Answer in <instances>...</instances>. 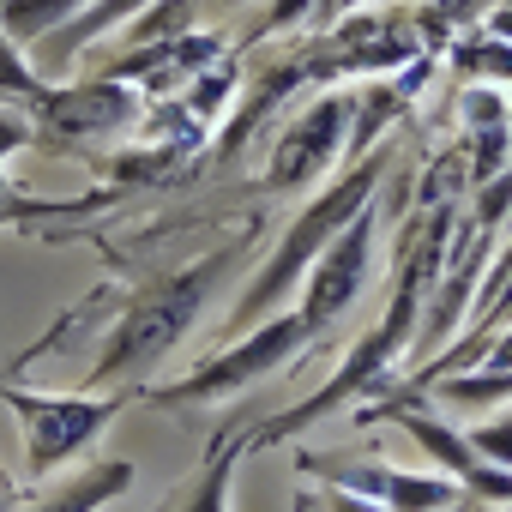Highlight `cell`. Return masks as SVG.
<instances>
[{
    "instance_id": "1",
    "label": "cell",
    "mask_w": 512,
    "mask_h": 512,
    "mask_svg": "<svg viewBox=\"0 0 512 512\" xmlns=\"http://www.w3.org/2000/svg\"><path fill=\"white\" fill-rule=\"evenodd\" d=\"M380 169H386V151H368L350 175H338L326 193H314V205L290 223V235L278 241V253L266 260V272L253 278V284H247V296L235 302V332H241V326H253L260 314H272V308H284V296L308 278V266L326 253V241H332V235H338V229H344L368 199H374Z\"/></svg>"
},
{
    "instance_id": "2",
    "label": "cell",
    "mask_w": 512,
    "mask_h": 512,
    "mask_svg": "<svg viewBox=\"0 0 512 512\" xmlns=\"http://www.w3.org/2000/svg\"><path fill=\"white\" fill-rule=\"evenodd\" d=\"M223 266H235V247H217L211 260H199V266H187V272L151 284V290L121 314L109 350H103L97 368H91V386H109V380H121V374H145L157 356H169V350L187 338V326L199 320V308H205L211 284L223 278Z\"/></svg>"
},
{
    "instance_id": "3",
    "label": "cell",
    "mask_w": 512,
    "mask_h": 512,
    "mask_svg": "<svg viewBox=\"0 0 512 512\" xmlns=\"http://www.w3.org/2000/svg\"><path fill=\"white\" fill-rule=\"evenodd\" d=\"M308 338H314V332H308L302 314H278V320H266L260 332H247L235 350H223L217 362H205L199 374H187V380H175V386H163V392H151V398H157V404H199V398L241 392V386H253V380H266L272 368H284Z\"/></svg>"
},
{
    "instance_id": "4",
    "label": "cell",
    "mask_w": 512,
    "mask_h": 512,
    "mask_svg": "<svg viewBox=\"0 0 512 512\" xmlns=\"http://www.w3.org/2000/svg\"><path fill=\"white\" fill-rule=\"evenodd\" d=\"M0 398H7L19 410V422H25V458H31V470L67 464L121 410V398H61V392H19V386H7Z\"/></svg>"
},
{
    "instance_id": "5",
    "label": "cell",
    "mask_w": 512,
    "mask_h": 512,
    "mask_svg": "<svg viewBox=\"0 0 512 512\" xmlns=\"http://www.w3.org/2000/svg\"><path fill=\"white\" fill-rule=\"evenodd\" d=\"M374 223H380V211H374V199L326 241V253L308 266V290H302V320H308V332H326L350 302H356V290H362V278H368V253H374Z\"/></svg>"
},
{
    "instance_id": "6",
    "label": "cell",
    "mask_w": 512,
    "mask_h": 512,
    "mask_svg": "<svg viewBox=\"0 0 512 512\" xmlns=\"http://www.w3.org/2000/svg\"><path fill=\"white\" fill-rule=\"evenodd\" d=\"M380 416H386V422H398V428H404V434H410V440H416V446H422V452H428V458L458 482V488H464V494H476L482 506H488V500H512V470L482 464V452H476L458 428H446L440 416L416 410L410 398H380V404H368V416H362V422H380Z\"/></svg>"
},
{
    "instance_id": "7",
    "label": "cell",
    "mask_w": 512,
    "mask_h": 512,
    "mask_svg": "<svg viewBox=\"0 0 512 512\" xmlns=\"http://www.w3.org/2000/svg\"><path fill=\"white\" fill-rule=\"evenodd\" d=\"M350 115H356L350 97H320L296 127H284V139H278V151H272V169H266V187H302V181H314L320 169H332Z\"/></svg>"
},
{
    "instance_id": "8",
    "label": "cell",
    "mask_w": 512,
    "mask_h": 512,
    "mask_svg": "<svg viewBox=\"0 0 512 512\" xmlns=\"http://www.w3.org/2000/svg\"><path fill=\"white\" fill-rule=\"evenodd\" d=\"M308 470L332 476L338 488H350L386 512H446L464 500V488L452 476H410V470H386V464H326V458H308Z\"/></svg>"
},
{
    "instance_id": "9",
    "label": "cell",
    "mask_w": 512,
    "mask_h": 512,
    "mask_svg": "<svg viewBox=\"0 0 512 512\" xmlns=\"http://www.w3.org/2000/svg\"><path fill=\"white\" fill-rule=\"evenodd\" d=\"M37 115H49L67 133H109V127H127L139 115V103L121 79H85L73 91H49V97L37 91Z\"/></svg>"
},
{
    "instance_id": "10",
    "label": "cell",
    "mask_w": 512,
    "mask_h": 512,
    "mask_svg": "<svg viewBox=\"0 0 512 512\" xmlns=\"http://www.w3.org/2000/svg\"><path fill=\"white\" fill-rule=\"evenodd\" d=\"M145 7H157V0H91L79 19H67L61 31L43 37V67H67L85 43H97L109 25H121V19H133V13H145Z\"/></svg>"
},
{
    "instance_id": "11",
    "label": "cell",
    "mask_w": 512,
    "mask_h": 512,
    "mask_svg": "<svg viewBox=\"0 0 512 512\" xmlns=\"http://www.w3.org/2000/svg\"><path fill=\"white\" fill-rule=\"evenodd\" d=\"M133 482V464H121V458H109V464H91L85 476H73L67 488H55L49 500H37L31 512H97L109 494H121Z\"/></svg>"
},
{
    "instance_id": "12",
    "label": "cell",
    "mask_w": 512,
    "mask_h": 512,
    "mask_svg": "<svg viewBox=\"0 0 512 512\" xmlns=\"http://www.w3.org/2000/svg\"><path fill=\"white\" fill-rule=\"evenodd\" d=\"M85 7L91 0H0V31H7L13 43H43L49 31H61Z\"/></svg>"
},
{
    "instance_id": "13",
    "label": "cell",
    "mask_w": 512,
    "mask_h": 512,
    "mask_svg": "<svg viewBox=\"0 0 512 512\" xmlns=\"http://www.w3.org/2000/svg\"><path fill=\"white\" fill-rule=\"evenodd\" d=\"M434 380H440V386H434L440 398H452V404H476V410L512 398V374H494V368H476V374H458V368H452V374H434Z\"/></svg>"
},
{
    "instance_id": "14",
    "label": "cell",
    "mask_w": 512,
    "mask_h": 512,
    "mask_svg": "<svg viewBox=\"0 0 512 512\" xmlns=\"http://www.w3.org/2000/svg\"><path fill=\"white\" fill-rule=\"evenodd\" d=\"M235 458H241V440L223 428V434H217V446H211V470H205L199 494L187 500V512H223V494H229V470H235Z\"/></svg>"
},
{
    "instance_id": "15",
    "label": "cell",
    "mask_w": 512,
    "mask_h": 512,
    "mask_svg": "<svg viewBox=\"0 0 512 512\" xmlns=\"http://www.w3.org/2000/svg\"><path fill=\"white\" fill-rule=\"evenodd\" d=\"M0 91H13V97H37L43 85H37V73L19 61V43L0 31Z\"/></svg>"
},
{
    "instance_id": "16",
    "label": "cell",
    "mask_w": 512,
    "mask_h": 512,
    "mask_svg": "<svg viewBox=\"0 0 512 512\" xmlns=\"http://www.w3.org/2000/svg\"><path fill=\"white\" fill-rule=\"evenodd\" d=\"M458 115H464L470 127H500V121H506V97L488 91V85H476V91L458 97Z\"/></svg>"
},
{
    "instance_id": "17",
    "label": "cell",
    "mask_w": 512,
    "mask_h": 512,
    "mask_svg": "<svg viewBox=\"0 0 512 512\" xmlns=\"http://www.w3.org/2000/svg\"><path fill=\"white\" fill-rule=\"evenodd\" d=\"M482 193H476V223L482 229H494L506 211H512V175H488V181H476Z\"/></svg>"
},
{
    "instance_id": "18",
    "label": "cell",
    "mask_w": 512,
    "mask_h": 512,
    "mask_svg": "<svg viewBox=\"0 0 512 512\" xmlns=\"http://www.w3.org/2000/svg\"><path fill=\"white\" fill-rule=\"evenodd\" d=\"M482 458H494V464H512V416L506 422H488V428H476V434H464Z\"/></svg>"
},
{
    "instance_id": "19",
    "label": "cell",
    "mask_w": 512,
    "mask_h": 512,
    "mask_svg": "<svg viewBox=\"0 0 512 512\" xmlns=\"http://www.w3.org/2000/svg\"><path fill=\"white\" fill-rule=\"evenodd\" d=\"M392 103H398L392 91H368V97H362V127H356L350 151H368V139H374V127H380V121L392 115Z\"/></svg>"
},
{
    "instance_id": "20",
    "label": "cell",
    "mask_w": 512,
    "mask_h": 512,
    "mask_svg": "<svg viewBox=\"0 0 512 512\" xmlns=\"http://www.w3.org/2000/svg\"><path fill=\"white\" fill-rule=\"evenodd\" d=\"M458 67H470V73H506V79H512V43H500V49H494V43H488V49L470 43V49H458Z\"/></svg>"
},
{
    "instance_id": "21",
    "label": "cell",
    "mask_w": 512,
    "mask_h": 512,
    "mask_svg": "<svg viewBox=\"0 0 512 512\" xmlns=\"http://www.w3.org/2000/svg\"><path fill=\"white\" fill-rule=\"evenodd\" d=\"M199 79H205V85L193 91V109H199V115H211V109L223 103V91H229V79H235V67H217V73H199Z\"/></svg>"
},
{
    "instance_id": "22",
    "label": "cell",
    "mask_w": 512,
    "mask_h": 512,
    "mask_svg": "<svg viewBox=\"0 0 512 512\" xmlns=\"http://www.w3.org/2000/svg\"><path fill=\"white\" fill-rule=\"evenodd\" d=\"M308 506H320V512H386V506H374V500H362V494H350V488H338V482H332L326 500H308Z\"/></svg>"
},
{
    "instance_id": "23",
    "label": "cell",
    "mask_w": 512,
    "mask_h": 512,
    "mask_svg": "<svg viewBox=\"0 0 512 512\" xmlns=\"http://www.w3.org/2000/svg\"><path fill=\"white\" fill-rule=\"evenodd\" d=\"M482 368L512 374V332H500V338H488V344H482Z\"/></svg>"
},
{
    "instance_id": "24",
    "label": "cell",
    "mask_w": 512,
    "mask_h": 512,
    "mask_svg": "<svg viewBox=\"0 0 512 512\" xmlns=\"http://www.w3.org/2000/svg\"><path fill=\"white\" fill-rule=\"evenodd\" d=\"M314 13V0H272V19H266V31H278V25H296V19H308Z\"/></svg>"
},
{
    "instance_id": "25",
    "label": "cell",
    "mask_w": 512,
    "mask_h": 512,
    "mask_svg": "<svg viewBox=\"0 0 512 512\" xmlns=\"http://www.w3.org/2000/svg\"><path fill=\"white\" fill-rule=\"evenodd\" d=\"M31 139V127L19 121V115H0V151H13V145H25Z\"/></svg>"
},
{
    "instance_id": "26",
    "label": "cell",
    "mask_w": 512,
    "mask_h": 512,
    "mask_svg": "<svg viewBox=\"0 0 512 512\" xmlns=\"http://www.w3.org/2000/svg\"><path fill=\"white\" fill-rule=\"evenodd\" d=\"M488 37H500V43H512V7H500V13L488 19Z\"/></svg>"
},
{
    "instance_id": "27",
    "label": "cell",
    "mask_w": 512,
    "mask_h": 512,
    "mask_svg": "<svg viewBox=\"0 0 512 512\" xmlns=\"http://www.w3.org/2000/svg\"><path fill=\"white\" fill-rule=\"evenodd\" d=\"M314 7H320V19H338V13H350V7H356V0H314Z\"/></svg>"
},
{
    "instance_id": "28",
    "label": "cell",
    "mask_w": 512,
    "mask_h": 512,
    "mask_svg": "<svg viewBox=\"0 0 512 512\" xmlns=\"http://www.w3.org/2000/svg\"><path fill=\"white\" fill-rule=\"evenodd\" d=\"M446 512H482V500H476V494H464V500H458V506H446Z\"/></svg>"
},
{
    "instance_id": "29",
    "label": "cell",
    "mask_w": 512,
    "mask_h": 512,
    "mask_svg": "<svg viewBox=\"0 0 512 512\" xmlns=\"http://www.w3.org/2000/svg\"><path fill=\"white\" fill-rule=\"evenodd\" d=\"M506 7H512V0H506Z\"/></svg>"
}]
</instances>
